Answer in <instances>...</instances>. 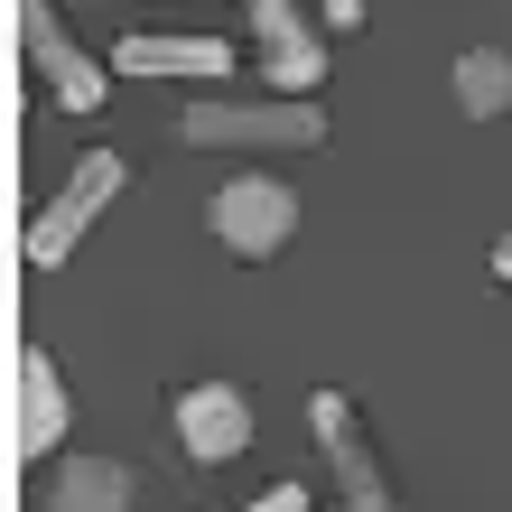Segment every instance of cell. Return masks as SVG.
<instances>
[{"instance_id":"6da1fadb","label":"cell","mask_w":512,"mask_h":512,"mask_svg":"<svg viewBox=\"0 0 512 512\" xmlns=\"http://www.w3.org/2000/svg\"><path fill=\"white\" fill-rule=\"evenodd\" d=\"M177 140L187 149H317L326 112H308V103H187Z\"/></svg>"},{"instance_id":"7a4b0ae2","label":"cell","mask_w":512,"mask_h":512,"mask_svg":"<svg viewBox=\"0 0 512 512\" xmlns=\"http://www.w3.org/2000/svg\"><path fill=\"white\" fill-rule=\"evenodd\" d=\"M122 177H131V168L112 159V149H84V159H75V177L56 187V205H47L38 224H28L19 261H28V270H56V261H66V252L84 243V233H94V215H103L112 196H122Z\"/></svg>"},{"instance_id":"3957f363","label":"cell","mask_w":512,"mask_h":512,"mask_svg":"<svg viewBox=\"0 0 512 512\" xmlns=\"http://www.w3.org/2000/svg\"><path fill=\"white\" fill-rule=\"evenodd\" d=\"M205 224H215V243H224V252L270 261V252L298 233V196L280 187V177H261V168H252V177H224V187H215V215H205Z\"/></svg>"},{"instance_id":"277c9868","label":"cell","mask_w":512,"mask_h":512,"mask_svg":"<svg viewBox=\"0 0 512 512\" xmlns=\"http://www.w3.org/2000/svg\"><path fill=\"white\" fill-rule=\"evenodd\" d=\"M308 419H317V447H326V466H336V485H345V512H391V475H382L354 401L345 391H308Z\"/></svg>"},{"instance_id":"5b68a950","label":"cell","mask_w":512,"mask_h":512,"mask_svg":"<svg viewBox=\"0 0 512 512\" xmlns=\"http://www.w3.org/2000/svg\"><path fill=\"white\" fill-rule=\"evenodd\" d=\"M19 47H28V66H38V84H56L66 112H103V66L56 28L47 0H19Z\"/></svg>"},{"instance_id":"8992f818","label":"cell","mask_w":512,"mask_h":512,"mask_svg":"<svg viewBox=\"0 0 512 512\" xmlns=\"http://www.w3.org/2000/svg\"><path fill=\"white\" fill-rule=\"evenodd\" d=\"M177 438H187L196 466L243 457V447H252V401L233 382H187V391H177Z\"/></svg>"},{"instance_id":"52a82bcc","label":"cell","mask_w":512,"mask_h":512,"mask_svg":"<svg viewBox=\"0 0 512 512\" xmlns=\"http://www.w3.org/2000/svg\"><path fill=\"white\" fill-rule=\"evenodd\" d=\"M252 38H261V75L280 84V94H317L326 84V38L289 0H252Z\"/></svg>"},{"instance_id":"ba28073f","label":"cell","mask_w":512,"mask_h":512,"mask_svg":"<svg viewBox=\"0 0 512 512\" xmlns=\"http://www.w3.org/2000/svg\"><path fill=\"white\" fill-rule=\"evenodd\" d=\"M10 382H19V419H10V447H19V457H47V447L66 438V419H75V401H66V373H56V354H47V345H19Z\"/></svg>"},{"instance_id":"9c48e42d","label":"cell","mask_w":512,"mask_h":512,"mask_svg":"<svg viewBox=\"0 0 512 512\" xmlns=\"http://www.w3.org/2000/svg\"><path fill=\"white\" fill-rule=\"evenodd\" d=\"M112 66L122 75H205L215 84V75H233V47L224 38H177V28L168 38H140L131 28V38H112Z\"/></svg>"},{"instance_id":"30bf717a","label":"cell","mask_w":512,"mask_h":512,"mask_svg":"<svg viewBox=\"0 0 512 512\" xmlns=\"http://www.w3.org/2000/svg\"><path fill=\"white\" fill-rule=\"evenodd\" d=\"M131 485H140V475L122 457H66L56 485L38 494V512H131Z\"/></svg>"},{"instance_id":"8fae6325","label":"cell","mask_w":512,"mask_h":512,"mask_svg":"<svg viewBox=\"0 0 512 512\" xmlns=\"http://www.w3.org/2000/svg\"><path fill=\"white\" fill-rule=\"evenodd\" d=\"M457 112H475V122L512 112V47H466L457 56Z\"/></svg>"},{"instance_id":"7c38bea8","label":"cell","mask_w":512,"mask_h":512,"mask_svg":"<svg viewBox=\"0 0 512 512\" xmlns=\"http://www.w3.org/2000/svg\"><path fill=\"white\" fill-rule=\"evenodd\" d=\"M243 512H308V485H289V475H280V485H270V494H252Z\"/></svg>"},{"instance_id":"4fadbf2b","label":"cell","mask_w":512,"mask_h":512,"mask_svg":"<svg viewBox=\"0 0 512 512\" xmlns=\"http://www.w3.org/2000/svg\"><path fill=\"white\" fill-rule=\"evenodd\" d=\"M326 19H336V28H364V0H326Z\"/></svg>"},{"instance_id":"5bb4252c","label":"cell","mask_w":512,"mask_h":512,"mask_svg":"<svg viewBox=\"0 0 512 512\" xmlns=\"http://www.w3.org/2000/svg\"><path fill=\"white\" fill-rule=\"evenodd\" d=\"M494 280L512 289V233H503V243H494Z\"/></svg>"}]
</instances>
